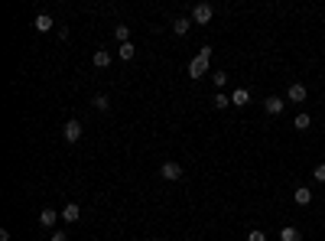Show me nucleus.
Wrapping results in <instances>:
<instances>
[{
	"instance_id": "obj_1",
	"label": "nucleus",
	"mask_w": 325,
	"mask_h": 241,
	"mask_svg": "<svg viewBox=\"0 0 325 241\" xmlns=\"http://www.w3.org/2000/svg\"><path fill=\"white\" fill-rule=\"evenodd\" d=\"M208 66H211V49H208V46H202V52L189 62V78H205Z\"/></svg>"
},
{
	"instance_id": "obj_2",
	"label": "nucleus",
	"mask_w": 325,
	"mask_h": 241,
	"mask_svg": "<svg viewBox=\"0 0 325 241\" xmlns=\"http://www.w3.org/2000/svg\"><path fill=\"white\" fill-rule=\"evenodd\" d=\"M62 137H65V143H78V140H81V120L72 118V120L62 127Z\"/></svg>"
},
{
	"instance_id": "obj_3",
	"label": "nucleus",
	"mask_w": 325,
	"mask_h": 241,
	"mask_svg": "<svg viewBox=\"0 0 325 241\" xmlns=\"http://www.w3.org/2000/svg\"><path fill=\"white\" fill-rule=\"evenodd\" d=\"M160 176L169 179V183H176V179H182V166L176 163V160H166V163L160 166Z\"/></svg>"
},
{
	"instance_id": "obj_4",
	"label": "nucleus",
	"mask_w": 325,
	"mask_h": 241,
	"mask_svg": "<svg viewBox=\"0 0 325 241\" xmlns=\"http://www.w3.org/2000/svg\"><path fill=\"white\" fill-rule=\"evenodd\" d=\"M211 7H208V3H198V7H192V13H189V20L192 23H198V26H205L208 20H211Z\"/></svg>"
},
{
	"instance_id": "obj_5",
	"label": "nucleus",
	"mask_w": 325,
	"mask_h": 241,
	"mask_svg": "<svg viewBox=\"0 0 325 241\" xmlns=\"http://www.w3.org/2000/svg\"><path fill=\"white\" fill-rule=\"evenodd\" d=\"M286 98H290L292 104H303V101H306V85H303V82H292L290 91H286Z\"/></svg>"
},
{
	"instance_id": "obj_6",
	"label": "nucleus",
	"mask_w": 325,
	"mask_h": 241,
	"mask_svg": "<svg viewBox=\"0 0 325 241\" xmlns=\"http://www.w3.org/2000/svg\"><path fill=\"white\" fill-rule=\"evenodd\" d=\"M59 215H62V222H68V225H72V222L81 219V206H78V202H68V206H65Z\"/></svg>"
},
{
	"instance_id": "obj_7",
	"label": "nucleus",
	"mask_w": 325,
	"mask_h": 241,
	"mask_svg": "<svg viewBox=\"0 0 325 241\" xmlns=\"http://www.w3.org/2000/svg\"><path fill=\"white\" fill-rule=\"evenodd\" d=\"M283 108H286V104H283L280 95H270V98L263 101V111H267V114H283Z\"/></svg>"
},
{
	"instance_id": "obj_8",
	"label": "nucleus",
	"mask_w": 325,
	"mask_h": 241,
	"mask_svg": "<svg viewBox=\"0 0 325 241\" xmlns=\"http://www.w3.org/2000/svg\"><path fill=\"white\" fill-rule=\"evenodd\" d=\"M59 219H62V215H59L55 208H43V212H39V225H43V228H52Z\"/></svg>"
},
{
	"instance_id": "obj_9",
	"label": "nucleus",
	"mask_w": 325,
	"mask_h": 241,
	"mask_svg": "<svg viewBox=\"0 0 325 241\" xmlns=\"http://www.w3.org/2000/svg\"><path fill=\"white\" fill-rule=\"evenodd\" d=\"M32 26H36V33H49L55 23H52V17H49V13H39V17L32 20Z\"/></svg>"
},
{
	"instance_id": "obj_10",
	"label": "nucleus",
	"mask_w": 325,
	"mask_h": 241,
	"mask_svg": "<svg viewBox=\"0 0 325 241\" xmlns=\"http://www.w3.org/2000/svg\"><path fill=\"white\" fill-rule=\"evenodd\" d=\"M280 241H303V231L296 225H283L280 228Z\"/></svg>"
},
{
	"instance_id": "obj_11",
	"label": "nucleus",
	"mask_w": 325,
	"mask_h": 241,
	"mask_svg": "<svg viewBox=\"0 0 325 241\" xmlns=\"http://www.w3.org/2000/svg\"><path fill=\"white\" fill-rule=\"evenodd\" d=\"M292 199H296V206H309V202H312V189H309V186H299L296 192H292Z\"/></svg>"
},
{
	"instance_id": "obj_12",
	"label": "nucleus",
	"mask_w": 325,
	"mask_h": 241,
	"mask_svg": "<svg viewBox=\"0 0 325 241\" xmlns=\"http://www.w3.org/2000/svg\"><path fill=\"white\" fill-rule=\"evenodd\" d=\"M173 30H176V36H185L189 30H192V20H189V17H176V20H173Z\"/></svg>"
},
{
	"instance_id": "obj_13",
	"label": "nucleus",
	"mask_w": 325,
	"mask_h": 241,
	"mask_svg": "<svg viewBox=\"0 0 325 241\" xmlns=\"http://www.w3.org/2000/svg\"><path fill=\"white\" fill-rule=\"evenodd\" d=\"M133 55H137V46H133V43H124V46L117 49V59H120V62H130Z\"/></svg>"
},
{
	"instance_id": "obj_14",
	"label": "nucleus",
	"mask_w": 325,
	"mask_h": 241,
	"mask_svg": "<svg viewBox=\"0 0 325 241\" xmlns=\"http://www.w3.org/2000/svg\"><path fill=\"white\" fill-rule=\"evenodd\" d=\"M91 62H95V69H108V66H111V52H104V49H98V52L91 55Z\"/></svg>"
},
{
	"instance_id": "obj_15",
	"label": "nucleus",
	"mask_w": 325,
	"mask_h": 241,
	"mask_svg": "<svg viewBox=\"0 0 325 241\" xmlns=\"http://www.w3.org/2000/svg\"><path fill=\"white\" fill-rule=\"evenodd\" d=\"M292 124H296V131H309V127H312V118H309V114H296V120H292Z\"/></svg>"
},
{
	"instance_id": "obj_16",
	"label": "nucleus",
	"mask_w": 325,
	"mask_h": 241,
	"mask_svg": "<svg viewBox=\"0 0 325 241\" xmlns=\"http://www.w3.org/2000/svg\"><path fill=\"white\" fill-rule=\"evenodd\" d=\"M114 36H117V43H120V46L130 43V26H124V23H120V26H114Z\"/></svg>"
},
{
	"instance_id": "obj_17",
	"label": "nucleus",
	"mask_w": 325,
	"mask_h": 241,
	"mask_svg": "<svg viewBox=\"0 0 325 241\" xmlns=\"http://www.w3.org/2000/svg\"><path fill=\"white\" fill-rule=\"evenodd\" d=\"M91 104H95L98 111H108V108H111V101H108V95H95V98H91Z\"/></svg>"
},
{
	"instance_id": "obj_18",
	"label": "nucleus",
	"mask_w": 325,
	"mask_h": 241,
	"mask_svg": "<svg viewBox=\"0 0 325 241\" xmlns=\"http://www.w3.org/2000/svg\"><path fill=\"white\" fill-rule=\"evenodd\" d=\"M211 82H215V88L221 91V88L228 85V72H211Z\"/></svg>"
},
{
	"instance_id": "obj_19",
	"label": "nucleus",
	"mask_w": 325,
	"mask_h": 241,
	"mask_svg": "<svg viewBox=\"0 0 325 241\" xmlns=\"http://www.w3.org/2000/svg\"><path fill=\"white\" fill-rule=\"evenodd\" d=\"M228 104H231V98H228L225 91H218V95H215V108H221V111H225Z\"/></svg>"
},
{
	"instance_id": "obj_20",
	"label": "nucleus",
	"mask_w": 325,
	"mask_h": 241,
	"mask_svg": "<svg viewBox=\"0 0 325 241\" xmlns=\"http://www.w3.org/2000/svg\"><path fill=\"white\" fill-rule=\"evenodd\" d=\"M244 101H247V91H244V88H241V91H234V95H231V104H244Z\"/></svg>"
},
{
	"instance_id": "obj_21",
	"label": "nucleus",
	"mask_w": 325,
	"mask_h": 241,
	"mask_svg": "<svg viewBox=\"0 0 325 241\" xmlns=\"http://www.w3.org/2000/svg\"><path fill=\"white\" fill-rule=\"evenodd\" d=\"M312 176H315V183H325V163H319L312 170Z\"/></svg>"
},
{
	"instance_id": "obj_22",
	"label": "nucleus",
	"mask_w": 325,
	"mask_h": 241,
	"mask_svg": "<svg viewBox=\"0 0 325 241\" xmlns=\"http://www.w3.org/2000/svg\"><path fill=\"white\" fill-rule=\"evenodd\" d=\"M247 241H267V235L260 228H254V231H247Z\"/></svg>"
},
{
	"instance_id": "obj_23",
	"label": "nucleus",
	"mask_w": 325,
	"mask_h": 241,
	"mask_svg": "<svg viewBox=\"0 0 325 241\" xmlns=\"http://www.w3.org/2000/svg\"><path fill=\"white\" fill-rule=\"evenodd\" d=\"M49 241H68V235H65L62 228H52V235H49Z\"/></svg>"
}]
</instances>
